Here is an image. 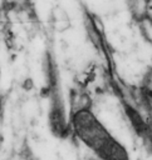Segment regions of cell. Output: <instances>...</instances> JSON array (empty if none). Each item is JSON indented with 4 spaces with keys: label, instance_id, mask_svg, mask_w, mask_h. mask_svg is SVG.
<instances>
[{
    "label": "cell",
    "instance_id": "cell-1",
    "mask_svg": "<svg viewBox=\"0 0 152 160\" xmlns=\"http://www.w3.org/2000/svg\"><path fill=\"white\" fill-rule=\"evenodd\" d=\"M70 132L94 160H132L131 149L103 125L92 108L70 111Z\"/></svg>",
    "mask_w": 152,
    "mask_h": 160
}]
</instances>
